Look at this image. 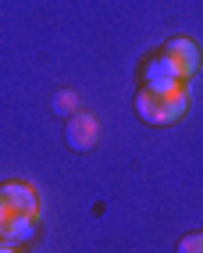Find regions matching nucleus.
<instances>
[{
	"label": "nucleus",
	"instance_id": "obj_8",
	"mask_svg": "<svg viewBox=\"0 0 203 253\" xmlns=\"http://www.w3.org/2000/svg\"><path fill=\"white\" fill-rule=\"evenodd\" d=\"M178 253H203V232H189L178 239Z\"/></svg>",
	"mask_w": 203,
	"mask_h": 253
},
{
	"label": "nucleus",
	"instance_id": "obj_4",
	"mask_svg": "<svg viewBox=\"0 0 203 253\" xmlns=\"http://www.w3.org/2000/svg\"><path fill=\"white\" fill-rule=\"evenodd\" d=\"M0 204L7 207V214H25V217H36V211H40V200L32 193V185H22V182L0 185Z\"/></svg>",
	"mask_w": 203,
	"mask_h": 253
},
{
	"label": "nucleus",
	"instance_id": "obj_3",
	"mask_svg": "<svg viewBox=\"0 0 203 253\" xmlns=\"http://www.w3.org/2000/svg\"><path fill=\"white\" fill-rule=\"evenodd\" d=\"M96 136H100V122H96L93 114H82V111H75L72 118H68L64 139H68V146H72V150H79V154H86V150H93Z\"/></svg>",
	"mask_w": 203,
	"mask_h": 253
},
{
	"label": "nucleus",
	"instance_id": "obj_9",
	"mask_svg": "<svg viewBox=\"0 0 203 253\" xmlns=\"http://www.w3.org/2000/svg\"><path fill=\"white\" fill-rule=\"evenodd\" d=\"M7 221H11V214H7V207H4V204H0V232H4V225H7Z\"/></svg>",
	"mask_w": 203,
	"mask_h": 253
},
{
	"label": "nucleus",
	"instance_id": "obj_10",
	"mask_svg": "<svg viewBox=\"0 0 203 253\" xmlns=\"http://www.w3.org/2000/svg\"><path fill=\"white\" fill-rule=\"evenodd\" d=\"M0 253H18V250H14V246H4V243H0Z\"/></svg>",
	"mask_w": 203,
	"mask_h": 253
},
{
	"label": "nucleus",
	"instance_id": "obj_6",
	"mask_svg": "<svg viewBox=\"0 0 203 253\" xmlns=\"http://www.w3.org/2000/svg\"><path fill=\"white\" fill-rule=\"evenodd\" d=\"M36 239V217H25V214H11V221L0 232V243L4 246H22Z\"/></svg>",
	"mask_w": 203,
	"mask_h": 253
},
{
	"label": "nucleus",
	"instance_id": "obj_7",
	"mask_svg": "<svg viewBox=\"0 0 203 253\" xmlns=\"http://www.w3.org/2000/svg\"><path fill=\"white\" fill-rule=\"evenodd\" d=\"M50 111H54L57 118H61V114L72 118V114L79 111V93H75V89H57L54 100H50Z\"/></svg>",
	"mask_w": 203,
	"mask_h": 253
},
{
	"label": "nucleus",
	"instance_id": "obj_5",
	"mask_svg": "<svg viewBox=\"0 0 203 253\" xmlns=\"http://www.w3.org/2000/svg\"><path fill=\"white\" fill-rule=\"evenodd\" d=\"M143 79H146L143 89H150V93H171V89H182V79L175 75V68H171V64H167L161 54L146 61Z\"/></svg>",
	"mask_w": 203,
	"mask_h": 253
},
{
	"label": "nucleus",
	"instance_id": "obj_2",
	"mask_svg": "<svg viewBox=\"0 0 203 253\" xmlns=\"http://www.w3.org/2000/svg\"><path fill=\"white\" fill-rule=\"evenodd\" d=\"M167 64L175 68L178 79H189L196 72V64H200V50L193 40H185V36H175V40H167L164 43V54H161Z\"/></svg>",
	"mask_w": 203,
	"mask_h": 253
},
{
	"label": "nucleus",
	"instance_id": "obj_1",
	"mask_svg": "<svg viewBox=\"0 0 203 253\" xmlns=\"http://www.w3.org/2000/svg\"><path fill=\"white\" fill-rule=\"evenodd\" d=\"M185 107H189V93L185 89H171V93L139 89L135 93V114L150 125H171L185 114Z\"/></svg>",
	"mask_w": 203,
	"mask_h": 253
}]
</instances>
